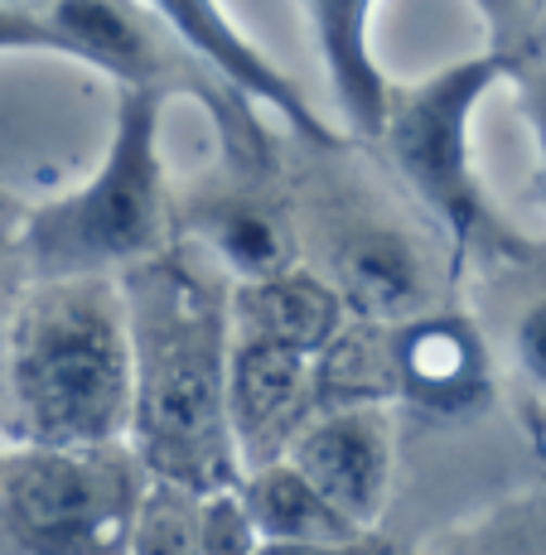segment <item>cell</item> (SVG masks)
Here are the masks:
<instances>
[{
  "mask_svg": "<svg viewBox=\"0 0 546 555\" xmlns=\"http://www.w3.org/2000/svg\"><path fill=\"white\" fill-rule=\"evenodd\" d=\"M126 319L136 348V459L189 493L242 483L228 411L232 319L194 275L155 256L126 271Z\"/></svg>",
  "mask_w": 546,
  "mask_h": 555,
  "instance_id": "cell-1",
  "label": "cell"
},
{
  "mask_svg": "<svg viewBox=\"0 0 546 555\" xmlns=\"http://www.w3.org/2000/svg\"><path fill=\"white\" fill-rule=\"evenodd\" d=\"M15 397L39 444H116L136 415V348L126 295L102 275H68L29 309L15 338Z\"/></svg>",
  "mask_w": 546,
  "mask_h": 555,
  "instance_id": "cell-2",
  "label": "cell"
},
{
  "mask_svg": "<svg viewBox=\"0 0 546 555\" xmlns=\"http://www.w3.org/2000/svg\"><path fill=\"white\" fill-rule=\"evenodd\" d=\"M160 88H122L112 141L98 175L29 218L25 251L49 281L131 271L155 256L165 232Z\"/></svg>",
  "mask_w": 546,
  "mask_h": 555,
  "instance_id": "cell-3",
  "label": "cell"
},
{
  "mask_svg": "<svg viewBox=\"0 0 546 555\" xmlns=\"http://www.w3.org/2000/svg\"><path fill=\"white\" fill-rule=\"evenodd\" d=\"M508 73L512 53L503 49L449 63L416 88L392 92L388 121L378 135L402 184L435 212V222L455 237V247H469L488 228L474 159H469V121H474L479 102L488 98V88Z\"/></svg>",
  "mask_w": 546,
  "mask_h": 555,
  "instance_id": "cell-4",
  "label": "cell"
},
{
  "mask_svg": "<svg viewBox=\"0 0 546 555\" xmlns=\"http://www.w3.org/2000/svg\"><path fill=\"white\" fill-rule=\"evenodd\" d=\"M141 474L116 444H39L0 488V546L15 551H122L141 512Z\"/></svg>",
  "mask_w": 546,
  "mask_h": 555,
  "instance_id": "cell-5",
  "label": "cell"
},
{
  "mask_svg": "<svg viewBox=\"0 0 546 555\" xmlns=\"http://www.w3.org/2000/svg\"><path fill=\"white\" fill-rule=\"evenodd\" d=\"M141 5L160 20V29H165L179 49L199 53L203 68L218 73L242 102H266L295 135L325 145V151L339 145V135L319 121V112L309 106L305 92H300L295 82L232 25L228 10H223L218 0H141Z\"/></svg>",
  "mask_w": 546,
  "mask_h": 555,
  "instance_id": "cell-6",
  "label": "cell"
},
{
  "mask_svg": "<svg viewBox=\"0 0 546 555\" xmlns=\"http://www.w3.org/2000/svg\"><path fill=\"white\" fill-rule=\"evenodd\" d=\"M291 464L353 527H368L388 503L392 440L382 415L363 401H344L339 411L319 415L309 430H300V440L291 444Z\"/></svg>",
  "mask_w": 546,
  "mask_h": 555,
  "instance_id": "cell-7",
  "label": "cell"
},
{
  "mask_svg": "<svg viewBox=\"0 0 546 555\" xmlns=\"http://www.w3.org/2000/svg\"><path fill=\"white\" fill-rule=\"evenodd\" d=\"M305 29L315 39L319 68L334 92L339 112L348 116L353 135L378 141L392 106V82L372 59V10L378 0H300Z\"/></svg>",
  "mask_w": 546,
  "mask_h": 555,
  "instance_id": "cell-8",
  "label": "cell"
},
{
  "mask_svg": "<svg viewBox=\"0 0 546 555\" xmlns=\"http://www.w3.org/2000/svg\"><path fill=\"white\" fill-rule=\"evenodd\" d=\"M45 15L73 59L106 73L116 88H165L175 59L160 49V20L141 0H53Z\"/></svg>",
  "mask_w": 546,
  "mask_h": 555,
  "instance_id": "cell-9",
  "label": "cell"
},
{
  "mask_svg": "<svg viewBox=\"0 0 546 555\" xmlns=\"http://www.w3.org/2000/svg\"><path fill=\"white\" fill-rule=\"evenodd\" d=\"M392 377L421 411L459 415L488 387V358L465 319H406L392 338Z\"/></svg>",
  "mask_w": 546,
  "mask_h": 555,
  "instance_id": "cell-10",
  "label": "cell"
},
{
  "mask_svg": "<svg viewBox=\"0 0 546 555\" xmlns=\"http://www.w3.org/2000/svg\"><path fill=\"white\" fill-rule=\"evenodd\" d=\"M315 353L291 344H276L262 334H238L232 328V358H228V411L238 444H256L266 435H281L300 415V401L309 397L315 377Z\"/></svg>",
  "mask_w": 546,
  "mask_h": 555,
  "instance_id": "cell-11",
  "label": "cell"
},
{
  "mask_svg": "<svg viewBox=\"0 0 546 555\" xmlns=\"http://www.w3.org/2000/svg\"><path fill=\"white\" fill-rule=\"evenodd\" d=\"M334 285L353 314L372 324H406L426 309V266L392 228H363L334 256Z\"/></svg>",
  "mask_w": 546,
  "mask_h": 555,
  "instance_id": "cell-12",
  "label": "cell"
},
{
  "mask_svg": "<svg viewBox=\"0 0 546 555\" xmlns=\"http://www.w3.org/2000/svg\"><path fill=\"white\" fill-rule=\"evenodd\" d=\"M344 309L348 305L339 295V285H325L300 271H281L266 275V281H242L238 300H232V328L325 358V348L344 334Z\"/></svg>",
  "mask_w": 546,
  "mask_h": 555,
  "instance_id": "cell-13",
  "label": "cell"
},
{
  "mask_svg": "<svg viewBox=\"0 0 546 555\" xmlns=\"http://www.w3.org/2000/svg\"><path fill=\"white\" fill-rule=\"evenodd\" d=\"M242 498H247V512L262 531V546H334V541H353V531H358L344 512L329 507V498L291 459L256 468L242 483Z\"/></svg>",
  "mask_w": 546,
  "mask_h": 555,
  "instance_id": "cell-14",
  "label": "cell"
},
{
  "mask_svg": "<svg viewBox=\"0 0 546 555\" xmlns=\"http://www.w3.org/2000/svg\"><path fill=\"white\" fill-rule=\"evenodd\" d=\"M199 237L238 281H266V275L291 271V237L271 208L213 203L199 218Z\"/></svg>",
  "mask_w": 546,
  "mask_h": 555,
  "instance_id": "cell-15",
  "label": "cell"
},
{
  "mask_svg": "<svg viewBox=\"0 0 546 555\" xmlns=\"http://www.w3.org/2000/svg\"><path fill=\"white\" fill-rule=\"evenodd\" d=\"M256 546H262V531H256L247 512L242 483L199 493V551L228 555V551H256Z\"/></svg>",
  "mask_w": 546,
  "mask_h": 555,
  "instance_id": "cell-16",
  "label": "cell"
},
{
  "mask_svg": "<svg viewBox=\"0 0 546 555\" xmlns=\"http://www.w3.org/2000/svg\"><path fill=\"white\" fill-rule=\"evenodd\" d=\"M0 49H39L73 59L68 39L59 35V25L49 15H25V10H5V5H0Z\"/></svg>",
  "mask_w": 546,
  "mask_h": 555,
  "instance_id": "cell-17",
  "label": "cell"
},
{
  "mask_svg": "<svg viewBox=\"0 0 546 555\" xmlns=\"http://www.w3.org/2000/svg\"><path fill=\"white\" fill-rule=\"evenodd\" d=\"M512 348H518L522 372L546 387V300L528 305V314L518 319V334H512Z\"/></svg>",
  "mask_w": 546,
  "mask_h": 555,
  "instance_id": "cell-18",
  "label": "cell"
},
{
  "mask_svg": "<svg viewBox=\"0 0 546 555\" xmlns=\"http://www.w3.org/2000/svg\"><path fill=\"white\" fill-rule=\"evenodd\" d=\"M474 10L484 15V25H488V49L512 53L522 25H528V0H474Z\"/></svg>",
  "mask_w": 546,
  "mask_h": 555,
  "instance_id": "cell-19",
  "label": "cell"
},
{
  "mask_svg": "<svg viewBox=\"0 0 546 555\" xmlns=\"http://www.w3.org/2000/svg\"><path fill=\"white\" fill-rule=\"evenodd\" d=\"M542 44H546V20H542Z\"/></svg>",
  "mask_w": 546,
  "mask_h": 555,
  "instance_id": "cell-20",
  "label": "cell"
},
{
  "mask_svg": "<svg viewBox=\"0 0 546 555\" xmlns=\"http://www.w3.org/2000/svg\"><path fill=\"white\" fill-rule=\"evenodd\" d=\"M542 135H546V131H542Z\"/></svg>",
  "mask_w": 546,
  "mask_h": 555,
  "instance_id": "cell-21",
  "label": "cell"
}]
</instances>
